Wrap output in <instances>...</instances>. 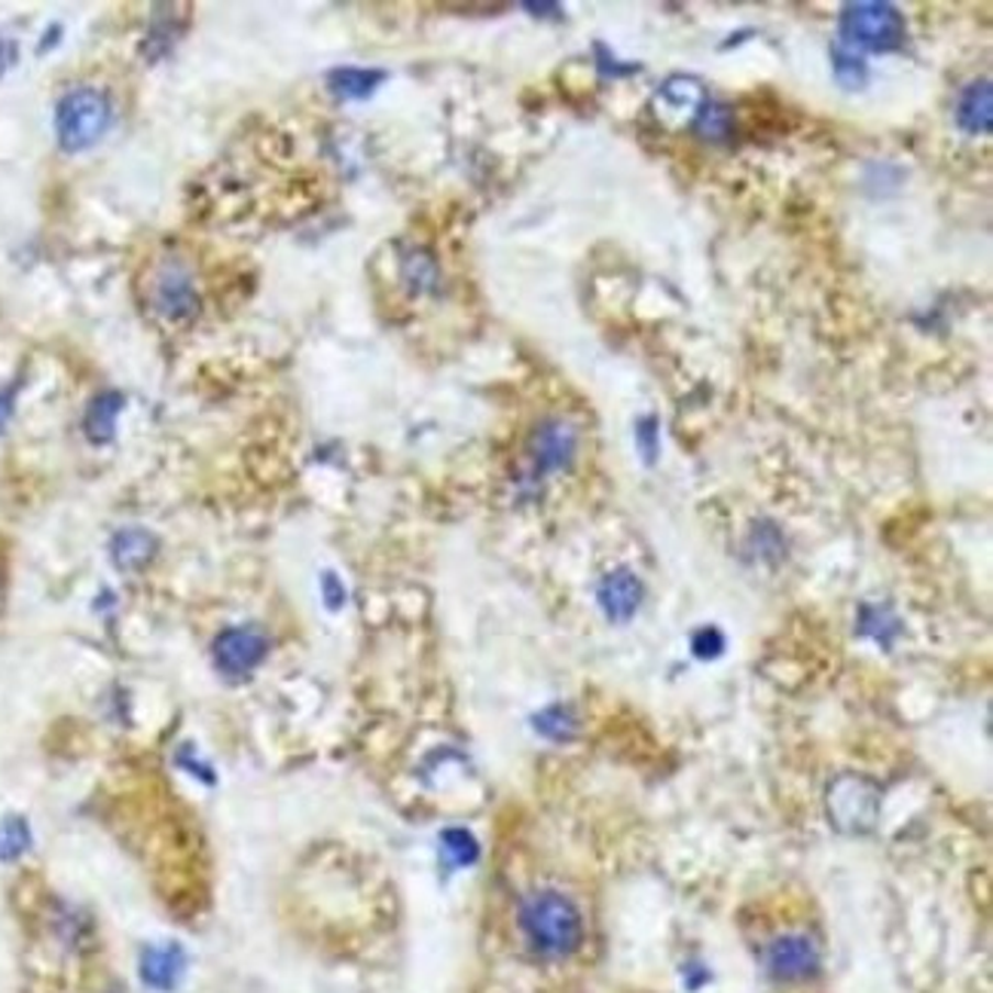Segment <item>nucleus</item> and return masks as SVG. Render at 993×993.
<instances>
[{"mask_svg": "<svg viewBox=\"0 0 993 993\" xmlns=\"http://www.w3.org/2000/svg\"><path fill=\"white\" fill-rule=\"evenodd\" d=\"M523 936L529 938L532 951L560 960L581 945V914L562 893L542 890L532 893L520 908Z\"/></svg>", "mask_w": 993, "mask_h": 993, "instance_id": "1", "label": "nucleus"}, {"mask_svg": "<svg viewBox=\"0 0 993 993\" xmlns=\"http://www.w3.org/2000/svg\"><path fill=\"white\" fill-rule=\"evenodd\" d=\"M111 99L101 89L77 86L58 101L56 135L62 150H68V154H80V150H89L92 144H99L104 138V132L111 129Z\"/></svg>", "mask_w": 993, "mask_h": 993, "instance_id": "2", "label": "nucleus"}, {"mask_svg": "<svg viewBox=\"0 0 993 993\" xmlns=\"http://www.w3.org/2000/svg\"><path fill=\"white\" fill-rule=\"evenodd\" d=\"M840 46L853 53H895L905 43V15L893 3H847L838 19Z\"/></svg>", "mask_w": 993, "mask_h": 993, "instance_id": "3", "label": "nucleus"}, {"mask_svg": "<svg viewBox=\"0 0 993 993\" xmlns=\"http://www.w3.org/2000/svg\"><path fill=\"white\" fill-rule=\"evenodd\" d=\"M147 303L163 322H190L199 312V288L181 260H163L147 284Z\"/></svg>", "mask_w": 993, "mask_h": 993, "instance_id": "4", "label": "nucleus"}, {"mask_svg": "<svg viewBox=\"0 0 993 993\" xmlns=\"http://www.w3.org/2000/svg\"><path fill=\"white\" fill-rule=\"evenodd\" d=\"M828 816L840 832H868L881 816V792L862 777H844L828 792Z\"/></svg>", "mask_w": 993, "mask_h": 993, "instance_id": "5", "label": "nucleus"}, {"mask_svg": "<svg viewBox=\"0 0 993 993\" xmlns=\"http://www.w3.org/2000/svg\"><path fill=\"white\" fill-rule=\"evenodd\" d=\"M578 447V434L569 422L547 420L542 422L529 440V471L532 477L557 475L569 468Z\"/></svg>", "mask_w": 993, "mask_h": 993, "instance_id": "6", "label": "nucleus"}, {"mask_svg": "<svg viewBox=\"0 0 993 993\" xmlns=\"http://www.w3.org/2000/svg\"><path fill=\"white\" fill-rule=\"evenodd\" d=\"M266 636L260 629L254 627H230L224 629L214 645H211V655H214V663L224 676H248V672L266 658Z\"/></svg>", "mask_w": 993, "mask_h": 993, "instance_id": "7", "label": "nucleus"}, {"mask_svg": "<svg viewBox=\"0 0 993 993\" xmlns=\"http://www.w3.org/2000/svg\"><path fill=\"white\" fill-rule=\"evenodd\" d=\"M768 969L773 979L801 981L819 969V951L807 936H783L770 945Z\"/></svg>", "mask_w": 993, "mask_h": 993, "instance_id": "8", "label": "nucleus"}, {"mask_svg": "<svg viewBox=\"0 0 993 993\" xmlns=\"http://www.w3.org/2000/svg\"><path fill=\"white\" fill-rule=\"evenodd\" d=\"M645 588L639 581V574H633L629 569H615L612 574L602 578V584L596 588V602H600L602 615L615 624H627L629 617L639 612L643 605Z\"/></svg>", "mask_w": 993, "mask_h": 993, "instance_id": "9", "label": "nucleus"}, {"mask_svg": "<svg viewBox=\"0 0 993 993\" xmlns=\"http://www.w3.org/2000/svg\"><path fill=\"white\" fill-rule=\"evenodd\" d=\"M183 966H187V957L178 945H154L141 957V979L156 991H168L178 984Z\"/></svg>", "mask_w": 993, "mask_h": 993, "instance_id": "10", "label": "nucleus"}, {"mask_svg": "<svg viewBox=\"0 0 993 993\" xmlns=\"http://www.w3.org/2000/svg\"><path fill=\"white\" fill-rule=\"evenodd\" d=\"M957 126L966 135H991V83H969L957 99Z\"/></svg>", "mask_w": 993, "mask_h": 993, "instance_id": "11", "label": "nucleus"}, {"mask_svg": "<svg viewBox=\"0 0 993 993\" xmlns=\"http://www.w3.org/2000/svg\"><path fill=\"white\" fill-rule=\"evenodd\" d=\"M386 83V70L377 68H334L327 74V86L336 99L346 101H365L377 92L379 86Z\"/></svg>", "mask_w": 993, "mask_h": 993, "instance_id": "12", "label": "nucleus"}, {"mask_svg": "<svg viewBox=\"0 0 993 993\" xmlns=\"http://www.w3.org/2000/svg\"><path fill=\"white\" fill-rule=\"evenodd\" d=\"M123 394L116 392H101L99 398H92V404L86 410V437L92 444H108L116 432V416L123 413Z\"/></svg>", "mask_w": 993, "mask_h": 993, "instance_id": "13", "label": "nucleus"}, {"mask_svg": "<svg viewBox=\"0 0 993 993\" xmlns=\"http://www.w3.org/2000/svg\"><path fill=\"white\" fill-rule=\"evenodd\" d=\"M113 562L120 569H138L156 554V538L144 529H123L111 542Z\"/></svg>", "mask_w": 993, "mask_h": 993, "instance_id": "14", "label": "nucleus"}, {"mask_svg": "<svg viewBox=\"0 0 993 993\" xmlns=\"http://www.w3.org/2000/svg\"><path fill=\"white\" fill-rule=\"evenodd\" d=\"M832 74L840 89H847V92H859L868 86V65L862 53H853L840 43L832 46Z\"/></svg>", "mask_w": 993, "mask_h": 993, "instance_id": "15", "label": "nucleus"}, {"mask_svg": "<svg viewBox=\"0 0 993 993\" xmlns=\"http://www.w3.org/2000/svg\"><path fill=\"white\" fill-rule=\"evenodd\" d=\"M440 853H444V859H447L449 866L462 868L475 866L480 847H477V840L471 832H465V828H447V832L440 835Z\"/></svg>", "mask_w": 993, "mask_h": 993, "instance_id": "16", "label": "nucleus"}, {"mask_svg": "<svg viewBox=\"0 0 993 993\" xmlns=\"http://www.w3.org/2000/svg\"><path fill=\"white\" fill-rule=\"evenodd\" d=\"M730 123H734V120H730V111L725 104H718V101H700L698 116H694L698 135L722 141L730 132Z\"/></svg>", "mask_w": 993, "mask_h": 993, "instance_id": "17", "label": "nucleus"}, {"mask_svg": "<svg viewBox=\"0 0 993 993\" xmlns=\"http://www.w3.org/2000/svg\"><path fill=\"white\" fill-rule=\"evenodd\" d=\"M31 847V828L25 819L19 816H10L0 823V859L10 862V859H19Z\"/></svg>", "mask_w": 993, "mask_h": 993, "instance_id": "18", "label": "nucleus"}, {"mask_svg": "<svg viewBox=\"0 0 993 993\" xmlns=\"http://www.w3.org/2000/svg\"><path fill=\"white\" fill-rule=\"evenodd\" d=\"M859 629H862L866 636H874L878 643L890 645V636H895V633H899V621H895L890 609L866 605V609H862V621H859Z\"/></svg>", "mask_w": 993, "mask_h": 993, "instance_id": "19", "label": "nucleus"}, {"mask_svg": "<svg viewBox=\"0 0 993 993\" xmlns=\"http://www.w3.org/2000/svg\"><path fill=\"white\" fill-rule=\"evenodd\" d=\"M535 728L542 730L545 737H554V740H562L574 730V715L569 706H547L542 713L535 715Z\"/></svg>", "mask_w": 993, "mask_h": 993, "instance_id": "20", "label": "nucleus"}, {"mask_svg": "<svg viewBox=\"0 0 993 993\" xmlns=\"http://www.w3.org/2000/svg\"><path fill=\"white\" fill-rule=\"evenodd\" d=\"M181 37V25H175V19L171 15H163V22L156 19L154 29L147 34V56L150 58H159L166 56L168 46Z\"/></svg>", "mask_w": 993, "mask_h": 993, "instance_id": "21", "label": "nucleus"}, {"mask_svg": "<svg viewBox=\"0 0 993 993\" xmlns=\"http://www.w3.org/2000/svg\"><path fill=\"white\" fill-rule=\"evenodd\" d=\"M636 447H639V453H643V459L648 465L658 459L660 432H658V420H655V416H643V420L636 422Z\"/></svg>", "mask_w": 993, "mask_h": 993, "instance_id": "22", "label": "nucleus"}, {"mask_svg": "<svg viewBox=\"0 0 993 993\" xmlns=\"http://www.w3.org/2000/svg\"><path fill=\"white\" fill-rule=\"evenodd\" d=\"M691 651L698 655L700 660H715L722 651H725V636L718 627H703L694 633L691 639Z\"/></svg>", "mask_w": 993, "mask_h": 993, "instance_id": "23", "label": "nucleus"}, {"mask_svg": "<svg viewBox=\"0 0 993 993\" xmlns=\"http://www.w3.org/2000/svg\"><path fill=\"white\" fill-rule=\"evenodd\" d=\"M404 272L410 276V281H416V288H432L434 279H437V269L425 257V254H413L404 260Z\"/></svg>", "mask_w": 993, "mask_h": 993, "instance_id": "24", "label": "nucleus"}, {"mask_svg": "<svg viewBox=\"0 0 993 993\" xmlns=\"http://www.w3.org/2000/svg\"><path fill=\"white\" fill-rule=\"evenodd\" d=\"M322 593H324V602H327V609H343L346 605V588H343V581L336 578L334 572H327L322 578Z\"/></svg>", "mask_w": 993, "mask_h": 993, "instance_id": "25", "label": "nucleus"}, {"mask_svg": "<svg viewBox=\"0 0 993 993\" xmlns=\"http://www.w3.org/2000/svg\"><path fill=\"white\" fill-rule=\"evenodd\" d=\"M596 58H600V70L602 74H609V77H629V74H639V65H633V68H621V62L615 56H609V49L596 43Z\"/></svg>", "mask_w": 993, "mask_h": 993, "instance_id": "26", "label": "nucleus"}, {"mask_svg": "<svg viewBox=\"0 0 993 993\" xmlns=\"http://www.w3.org/2000/svg\"><path fill=\"white\" fill-rule=\"evenodd\" d=\"M523 10H526V13H538L542 19H560L562 15V10L557 3H526Z\"/></svg>", "mask_w": 993, "mask_h": 993, "instance_id": "27", "label": "nucleus"}, {"mask_svg": "<svg viewBox=\"0 0 993 993\" xmlns=\"http://www.w3.org/2000/svg\"><path fill=\"white\" fill-rule=\"evenodd\" d=\"M10 413H13V398H10L7 392H0V428L7 425V420H10Z\"/></svg>", "mask_w": 993, "mask_h": 993, "instance_id": "28", "label": "nucleus"}, {"mask_svg": "<svg viewBox=\"0 0 993 993\" xmlns=\"http://www.w3.org/2000/svg\"><path fill=\"white\" fill-rule=\"evenodd\" d=\"M7 62H10V53H7V43L0 41V74L7 70Z\"/></svg>", "mask_w": 993, "mask_h": 993, "instance_id": "29", "label": "nucleus"}]
</instances>
